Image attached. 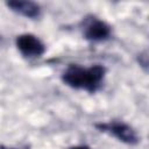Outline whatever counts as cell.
<instances>
[{
	"instance_id": "6da1fadb",
	"label": "cell",
	"mask_w": 149,
	"mask_h": 149,
	"mask_svg": "<svg viewBox=\"0 0 149 149\" xmlns=\"http://www.w3.org/2000/svg\"><path fill=\"white\" fill-rule=\"evenodd\" d=\"M105 73L106 69L100 64H95L90 68H81L79 65L71 64L63 72L62 80L72 88L95 92L100 87Z\"/></svg>"
},
{
	"instance_id": "7a4b0ae2",
	"label": "cell",
	"mask_w": 149,
	"mask_h": 149,
	"mask_svg": "<svg viewBox=\"0 0 149 149\" xmlns=\"http://www.w3.org/2000/svg\"><path fill=\"white\" fill-rule=\"evenodd\" d=\"M17 50L28 58L41 57L45 52V45L43 42L33 34H22L16 37L15 41Z\"/></svg>"
},
{
	"instance_id": "3957f363",
	"label": "cell",
	"mask_w": 149,
	"mask_h": 149,
	"mask_svg": "<svg viewBox=\"0 0 149 149\" xmlns=\"http://www.w3.org/2000/svg\"><path fill=\"white\" fill-rule=\"evenodd\" d=\"M95 127L98 129H100L101 132H107V133L112 134L120 141L128 143V144H135L139 141V137H137L135 130L130 126H128L123 122L98 123V125H95Z\"/></svg>"
},
{
	"instance_id": "277c9868",
	"label": "cell",
	"mask_w": 149,
	"mask_h": 149,
	"mask_svg": "<svg viewBox=\"0 0 149 149\" xmlns=\"http://www.w3.org/2000/svg\"><path fill=\"white\" fill-rule=\"evenodd\" d=\"M111 35V27L98 19H94L90 21L84 30V36L86 40L92 41V42H100L105 41Z\"/></svg>"
},
{
	"instance_id": "5b68a950",
	"label": "cell",
	"mask_w": 149,
	"mask_h": 149,
	"mask_svg": "<svg viewBox=\"0 0 149 149\" xmlns=\"http://www.w3.org/2000/svg\"><path fill=\"white\" fill-rule=\"evenodd\" d=\"M7 6L15 13L29 19H35L41 13L40 6L33 1H9Z\"/></svg>"
},
{
	"instance_id": "8992f818",
	"label": "cell",
	"mask_w": 149,
	"mask_h": 149,
	"mask_svg": "<svg viewBox=\"0 0 149 149\" xmlns=\"http://www.w3.org/2000/svg\"><path fill=\"white\" fill-rule=\"evenodd\" d=\"M69 149H91V148L87 146H76V147H71Z\"/></svg>"
}]
</instances>
